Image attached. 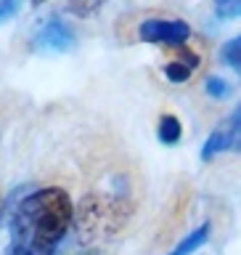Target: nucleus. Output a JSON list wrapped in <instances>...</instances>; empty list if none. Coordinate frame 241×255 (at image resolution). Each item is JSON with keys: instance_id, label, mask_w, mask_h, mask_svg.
<instances>
[{"instance_id": "nucleus-1", "label": "nucleus", "mask_w": 241, "mask_h": 255, "mask_svg": "<svg viewBox=\"0 0 241 255\" xmlns=\"http://www.w3.org/2000/svg\"><path fill=\"white\" fill-rule=\"evenodd\" d=\"M75 205L59 186L37 189L21 197L8 215V253L5 255H53L67 239Z\"/></svg>"}, {"instance_id": "nucleus-11", "label": "nucleus", "mask_w": 241, "mask_h": 255, "mask_svg": "<svg viewBox=\"0 0 241 255\" xmlns=\"http://www.w3.org/2000/svg\"><path fill=\"white\" fill-rule=\"evenodd\" d=\"M16 11H19V3H0V21L11 19Z\"/></svg>"}, {"instance_id": "nucleus-5", "label": "nucleus", "mask_w": 241, "mask_h": 255, "mask_svg": "<svg viewBox=\"0 0 241 255\" xmlns=\"http://www.w3.org/2000/svg\"><path fill=\"white\" fill-rule=\"evenodd\" d=\"M207 239H210V223H202V226L194 229V231H191V234L183 239L178 247H175L172 253H167V255H194L199 247L207 242Z\"/></svg>"}, {"instance_id": "nucleus-6", "label": "nucleus", "mask_w": 241, "mask_h": 255, "mask_svg": "<svg viewBox=\"0 0 241 255\" xmlns=\"http://www.w3.org/2000/svg\"><path fill=\"white\" fill-rule=\"evenodd\" d=\"M157 135H159V141H162V143H167V146L178 143L180 135H183L180 120L172 117V115H164L162 120H159V125H157Z\"/></svg>"}, {"instance_id": "nucleus-8", "label": "nucleus", "mask_w": 241, "mask_h": 255, "mask_svg": "<svg viewBox=\"0 0 241 255\" xmlns=\"http://www.w3.org/2000/svg\"><path fill=\"white\" fill-rule=\"evenodd\" d=\"M164 75H167V80H170V83H186V80L194 75V69L186 67V64H180V61H170V64L164 67Z\"/></svg>"}, {"instance_id": "nucleus-7", "label": "nucleus", "mask_w": 241, "mask_h": 255, "mask_svg": "<svg viewBox=\"0 0 241 255\" xmlns=\"http://www.w3.org/2000/svg\"><path fill=\"white\" fill-rule=\"evenodd\" d=\"M223 61H226L231 69H236L239 75H241V35L234 37L231 43L223 45Z\"/></svg>"}, {"instance_id": "nucleus-9", "label": "nucleus", "mask_w": 241, "mask_h": 255, "mask_svg": "<svg viewBox=\"0 0 241 255\" xmlns=\"http://www.w3.org/2000/svg\"><path fill=\"white\" fill-rule=\"evenodd\" d=\"M215 13L226 21L239 19L241 16V0H220V3H215Z\"/></svg>"}, {"instance_id": "nucleus-2", "label": "nucleus", "mask_w": 241, "mask_h": 255, "mask_svg": "<svg viewBox=\"0 0 241 255\" xmlns=\"http://www.w3.org/2000/svg\"><path fill=\"white\" fill-rule=\"evenodd\" d=\"M138 35L146 43H164L183 48L186 40L191 37V27L183 19H146L138 27Z\"/></svg>"}, {"instance_id": "nucleus-3", "label": "nucleus", "mask_w": 241, "mask_h": 255, "mask_svg": "<svg viewBox=\"0 0 241 255\" xmlns=\"http://www.w3.org/2000/svg\"><path fill=\"white\" fill-rule=\"evenodd\" d=\"M220 151H241V107L220 128H215L212 135L204 141L202 159H212Z\"/></svg>"}, {"instance_id": "nucleus-10", "label": "nucleus", "mask_w": 241, "mask_h": 255, "mask_svg": "<svg viewBox=\"0 0 241 255\" xmlns=\"http://www.w3.org/2000/svg\"><path fill=\"white\" fill-rule=\"evenodd\" d=\"M207 93H210L212 99H228L231 85L226 83V80H220V77H210L207 80Z\"/></svg>"}, {"instance_id": "nucleus-4", "label": "nucleus", "mask_w": 241, "mask_h": 255, "mask_svg": "<svg viewBox=\"0 0 241 255\" xmlns=\"http://www.w3.org/2000/svg\"><path fill=\"white\" fill-rule=\"evenodd\" d=\"M37 45L43 51H69L75 45V32H72V27L67 21L51 19L37 32Z\"/></svg>"}]
</instances>
